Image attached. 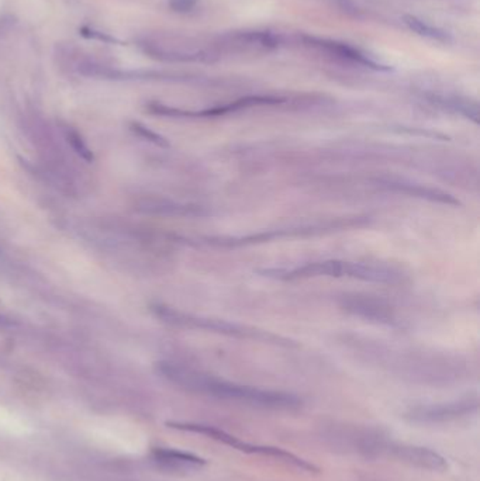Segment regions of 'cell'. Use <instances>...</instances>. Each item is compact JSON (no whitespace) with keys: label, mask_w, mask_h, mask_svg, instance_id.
<instances>
[{"label":"cell","mask_w":480,"mask_h":481,"mask_svg":"<svg viewBox=\"0 0 480 481\" xmlns=\"http://www.w3.org/2000/svg\"><path fill=\"white\" fill-rule=\"evenodd\" d=\"M160 372L173 384L188 391L212 395L215 398L241 401L272 410H293L302 404V400L290 393L235 384L175 363H160Z\"/></svg>","instance_id":"obj_1"},{"label":"cell","mask_w":480,"mask_h":481,"mask_svg":"<svg viewBox=\"0 0 480 481\" xmlns=\"http://www.w3.org/2000/svg\"><path fill=\"white\" fill-rule=\"evenodd\" d=\"M261 276L279 280H297L310 277H349L364 281L397 284L403 281L404 274L392 267L362 264V262H347V261H321L306 264L303 267L293 269H261Z\"/></svg>","instance_id":"obj_2"},{"label":"cell","mask_w":480,"mask_h":481,"mask_svg":"<svg viewBox=\"0 0 480 481\" xmlns=\"http://www.w3.org/2000/svg\"><path fill=\"white\" fill-rule=\"evenodd\" d=\"M369 222L368 217H352V218H338L334 221H325V222H316V224H307V225H299V227H290V228H279V229H269L262 231L245 237H209L205 238L203 242L206 245L215 247V248H238V247H247L254 244H262L269 242L276 238H285V237H307V235H319L324 232H332L347 228H358L364 227Z\"/></svg>","instance_id":"obj_3"},{"label":"cell","mask_w":480,"mask_h":481,"mask_svg":"<svg viewBox=\"0 0 480 481\" xmlns=\"http://www.w3.org/2000/svg\"><path fill=\"white\" fill-rule=\"evenodd\" d=\"M160 317L170 324H175L178 326H186V328H196V329H205L209 332L221 333L225 336L240 338V339H254L260 342L275 343L282 346H293L295 343L290 339H286L280 335H275L267 331H261L252 326L240 325L228 321L214 320V319H205V317H195L189 314H182L179 311H173L170 309L160 307L158 310Z\"/></svg>","instance_id":"obj_4"},{"label":"cell","mask_w":480,"mask_h":481,"mask_svg":"<svg viewBox=\"0 0 480 481\" xmlns=\"http://www.w3.org/2000/svg\"><path fill=\"white\" fill-rule=\"evenodd\" d=\"M478 410V401L472 398L435 404V405H422L412 408L407 413V418L419 424H439L454 421L462 417H466Z\"/></svg>","instance_id":"obj_5"},{"label":"cell","mask_w":480,"mask_h":481,"mask_svg":"<svg viewBox=\"0 0 480 481\" xmlns=\"http://www.w3.org/2000/svg\"><path fill=\"white\" fill-rule=\"evenodd\" d=\"M376 185L394 193H402L412 197H419V199H426L429 202L435 203H442V205H449V206H459V200L455 199L454 196L438 190L432 187H426L422 185H416L412 182L400 180V179H377Z\"/></svg>","instance_id":"obj_6"},{"label":"cell","mask_w":480,"mask_h":481,"mask_svg":"<svg viewBox=\"0 0 480 481\" xmlns=\"http://www.w3.org/2000/svg\"><path fill=\"white\" fill-rule=\"evenodd\" d=\"M393 456L397 459L410 463L413 466L427 469L431 472H445L448 469L446 460L438 455L436 452L427 449V448H420V446H393L392 448Z\"/></svg>","instance_id":"obj_7"},{"label":"cell","mask_w":480,"mask_h":481,"mask_svg":"<svg viewBox=\"0 0 480 481\" xmlns=\"http://www.w3.org/2000/svg\"><path fill=\"white\" fill-rule=\"evenodd\" d=\"M169 427L175 428V429H180V430H188V432H195V433H202L206 435L209 438H212L214 440L224 443L233 449H237L240 452L244 453H258L262 455V449L264 446H258V445H251L247 442H242L241 439L227 433L223 429L218 428L210 427V425H199V424H176V423H170L168 424Z\"/></svg>","instance_id":"obj_8"},{"label":"cell","mask_w":480,"mask_h":481,"mask_svg":"<svg viewBox=\"0 0 480 481\" xmlns=\"http://www.w3.org/2000/svg\"><path fill=\"white\" fill-rule=\"evenodd\" d=\"M154 459L168 467H178V469H183V467H199L203 466L206 462L205 459L192 455V453H186V452H180V450H175V449H165V448H158L153 452Z\"/></svg>","instance_id":"obj_9"},{"label":"cell","mask_w":480,"mask_h":481,"mask_svg":"<svg viewBox=\"0 0 480 481\" xmlns=\"http://www.w3.org/2000/svg\"><path fill=\"white\" fill-rule=\"evenodd\" d=\"M347 310H351L354 314L367 317L371 320H377L379 322L392 324L393 317L386 307H382L377 301H369L367 299H348L344 304Z\"/></svg>","instance_id":"obj_10"},{"label":"cell","mask_w":480,"mask_h":481,"mask_svg":"<svg viewBox=\"0 0 480 481\" xmlns=\"http://www.w3.org/2000/svg\"><path fill=\"white\" fill-rule=\"evenodd\" d=\"M321 46L325 47V48L330 50V51L339 53V55H342L344 58H348V59H351V61H354V62H358V63H361V65H365V66L372 68V69H376V71H390L389 66H384V65H380V63L374 62L371 58H368L367 55L359 53L358 50H355V48L347 46V44L321 41Z\"/></svg>","instance_id":"obj_11"},{"label":"cell","mask_w":480,"mask_h":481,"mask_svg":"<svg viewBox=\"0 0 480 481\" xmlns=\"http://www.w3.org/2000/svg\"><path fill=\"white\" fill-rule=\"evenodd\" d=\"M404 23L409 26L410 30L416 31L417 34H420L423 37H428V38H432V40H436V41H444V43L451 40L449 36L445 31L428 26L424 21L419 20L414 16H404Z\"/></svg>","instance_id":"obj_12"},{"label":"cell","mask_w":480,"mask_h":481,"mask_svg":"<svg viewBox=\"0 0 480 481\" xmlns=\"http://www.w3.org/2000/svg\"><path fill=\"white\" fill-rule=\"evenodd\" d=\"M66 140H68L69 145L72 147V150H73L82 160H86V162H92V160H95L92 150L88 147V144L85 143V140L82 138V135H81L78 131H75V130H68V131H66Z\"/></svg>","instance_id":"obj_13"},{"label":"cell","mask_w":480,"mask_h":481,"mask_svg":"<svg viewBox=\"0 0 480 481\" xmlns=\"http://www.w3.org/2000/svg\"><path fill=\"white\" fill-rule=\"evenodd\" d=\"M131 130L136 133V134H138V135H141L143 138H145V140H150V141H153L154 144H157V145H160V147H166L168 145V143L160 137V135H158V134H155L154 131H151L150 128H147V127H144L143 124H140V123H134L133 125H131Z\"/></svg>","instance_id":"obj_14"},{"label":"cell","mask_w":480,"mask_h":481,"mask_svg":"<svg viewBox=\"0 0 480 481\" xmlns=\"http://www.w3.org/2000/svg\"><path fill=\"white\" fill-rule=\"evenodd\" d=\"M81 34L86 38H92V40H99V41H105V43H114L116 40L110 36H107L105 33H101V31H96L93 29H88V27H83L79 30Z\"/></svg>","instance_id":"obj_15"},{"label":"cell","mask_w":480,"mask_h":481,"mask_svg":"<svg viewBox=\"0 0 480 481\" xmlns=\"http://www.w3.org/2000/svg\"><path fill=\"white\" fill-rule=\"evenodd\" d=\"M338 1H339V3H342V4H344V6H345V7H348V6H349V3H348V0H338Z\"/></svg>","instance_id":"obj_16"}]
</instances>
